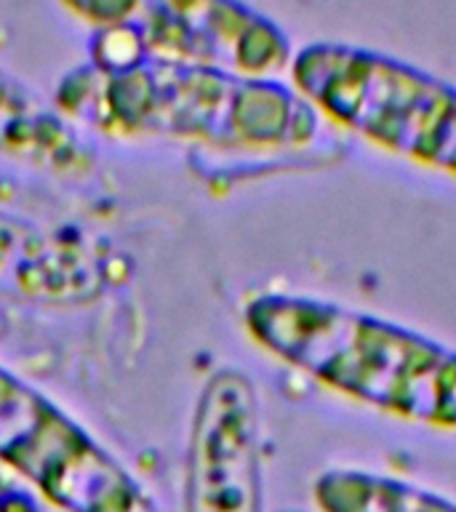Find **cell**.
<instances>
[{
    "mask_svg": "<svg viewBox=\"0 0 456 512\" xmlns=\"http://www.w3.org/2000/svg\"><path fill=\"white\" fill-rule=\"evenodd\" d=\"M248 334L328 390L408 422L456 430V350L395 320L304 294L254 296Z\"/></svg>",
    "mask_w": 456,
    "mask_h": 512,
    "instance_id": "6da1fadb",
    "label": "cell"
},
{
    "mask_svg": "<svg viewBox=\"0 0 456 512\" xmlns=\"http://www.w3.org/2000/svg\"><path fill=\"white\" fill-rule=\"evenodd\" d=\"M96 112L107 126L227 150H288L318 134V110L299 91L176 59H139L107 72Z\"/></svg>",
    "mask_w": 456,
    "mask_h": 512,
    "instance_id": "7a4b0ae2",
    "label": "cell"
},
{
    "mask_svg": "<svg viewBox=\"0 0 456 512\" xmlns=\"http://www.w3.org/2000/svg\"><path fill=\"white\" fill-rule=\"evenodd\" d=\"M296 91L376 147L456 176V86L398 56L315 40L291 59Z\"/></svg>",
    "mask_w": 456,
    "mask_h": 512,
    "instance_id": "3957f363",
    "label": "cell"
},
{
    "mask_svg": "<svg viewBox=\"0 0 456 512\" xmlns=\"http://www.w3.org/2000/svg\"><path fill=\"white\" fill-rule=\"evenodd\" d=\"M0 462L67 512H158L123 464L6 368H0Z\"/></svg>",
    "mask_w": 456,
    "mask_h": 512,
    "instance_id": "277c9868",
    "label": "cell"
},
{
    "mask_svg": "<svg viewBox=\"0 0 456 512\" xmlns=\"http://www.w3.org/2000/svg\"><path fill=\"white\" fill-rule=\"evenodd\" d=\"M184 510L262 512L259 400L235 368L208 379L192 414Z\"/></svg>",
    "mask_w": 456,
    "mask_h": 512,
    "instance_id": "5b68a950",
    "label": "cell"
},
{
    "mask_svg": "<svg viewBox=\"0 0 456 512\" xmlns=\"http://www.w3.org/2000/svg\"><path fill=\"white\" fill-rule=\"evenodd\" d=\"M142 46L163 59L262 78L291 62V40L270 16L240 3L187 0L139 6Z\"/></svg>",
    "mask_w": 456,
    "mask_h": 512,
    "instance_id": "8992f818",
    "label": "cell"
},
{
    "mask_svg": "<svg viewBox=\"0 0 456 512\" xmlns=\"http://www.w3.org/2000/svg\"><path fill=\"white\" fill-rule=\"evenodd\" d=\"M102 291V264L78 238L0 211V294L40 304H83Z\"/></svg>",
    "mask_w": 456,
    "mask_h": 512,
    "instance_id": "52a82bcc",
    "label": "cell"
},
{
    "mask_svg": "<svg viewBox=\"0 0 456 512\" xmlns=\"http://www.w3.org/2000/svg\"><path fill=\"white\" fill-rule=\"evenodd\" d=\"M0 152L59 176L91 171V152L38 96L0 70Z\"/></svg>",
    "mask_w": 456,
    "mask_h": 512,
    "instance_id": "ba28073f",
    "label": "cell"
},
{
    "mask_svg": "<svg viewBox=\"0 0 456 512\" xmlns=\"http://www.w3.org/2000/svg\"><path fill=\"white\" fill-rule=\"evenodd\" d=\"M312 496L323 512H456V502L430 488L352 467L318 475Z\"/></svg>",
    "mask_w": 456,
    "mask_h": 512,
    "instance_id": "9c48e42d",
    "label": "cell"
},
{
    "mask_svg": "<svg viewBox=\"0 0 456 512\" xmlns=\"http://www.w3.org/2000/svg\"><path fill=\"white\" fill-rule=\"evenodd\" d=\"M72 11H78L83 16H91V19H99V22L118 24L123 22L126 16H131L136 11L134 3H70Z\"/></svg>",
    "mask_w": 456,
    "mask_h": 512,
    "instance_id": "30bf717a",
    "label": "cell"
}]
</instances>
